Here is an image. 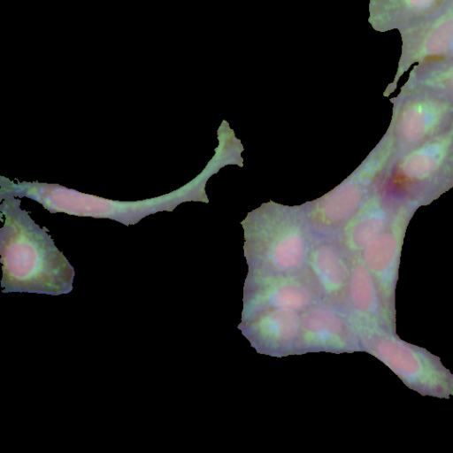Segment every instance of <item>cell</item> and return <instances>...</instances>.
Masks as SVG:
<instances>
[{
    "mask_svg": "<svg viewBox=\"0 0 453 453\" xmlns=\"http://www.w3.org/2000/svg\"><path fill=\"white\" fill-rule=\"evenodd\" d=\"M3 279L6 292L58 296L73 289V268L52 243L27 236L2 244Z\"/></svg>",
    "mask_w": 453,
    "mask_h": 453,
    "instance_id": "6da1fadb",
    "label": "cell"
},
{
    "mask_svg": "<svg viewBox=\"0 0 453 453\" xmlns=\"http://www.w3.org/2000/svg\"><path fill=\"white\" fill-rule=\"evenodd\" d=\"M368 346L372 355L385 364L411 389L422 395L453 396V373L441 358L426 349L406 342L379 324L367 321Z\"/></svg>",
    "mask_w": 453,
    "mask_h": 453,
    "instance_id": "7a4b0ae2",
    "label": "cell"
},
{
    "mask_svg": "<svg viewBox=\"0 0 453 453\" xmlns=\"http://www.w3.org/2000/svg\"><path fill=\"white\" fill-rule=\"evenodd\" d=\"M244 230L250 241L267 246L271 263L280 271L297 268L306 257L310 228L300 210L264 205L246 219Z\"/></svg>",
    "mask_w": 453,
    "mask_h": 453,
    "instance_id": "3957f363",
    "label": "cell"
},
{
    "mask_svg": "<svg viewBox=\"0 0 453 453\" xmlns=\"http://www.w3.org/2000/svg\"><path fill=\"white\" fill-rule=\"evenodd\" d=\"M399 32L402 52L393 87L414 63L418 65L453 54V0L435 15Z\"/></svg>",
    "mask_w": 453,
    "mask_h": 453,
    "instance_id": "277c9868",
    "label": "cell"
},
{
    "mask_svg": "<svg viewBox=\"0 0 453 453\" xmlns=\"http://www.w3.org/2000/svg\"><path fill=\"white\" fill-rule=\"evenodd\" d=\"M397 130L408 143L427 137L453 108V97L438 90L415 87L403 88Z\"/></svg>",
    "mask_w": 453,
    "mask_h": 453,
    "instance_id": "5b68a950",
    "label": "cell"
},
{
    "mask_svg": "<svg viewBox=\"0 0 453 453\" xmlns=\"http://www.w3.org/2000/svg\"><path fill=\"white\" fill-rule=\"evenodd\" d=\"M449 0H370L368 21L379 32L399 31L441 12Z\"/></svg>",
    "mask_w": 453,
    "mask_h": 453,
    "instance_id": "8992f818",
    "label": "cell"
},
{
    "mask_svg": "<svg viewBox=\"0 0 453 453\" xmlns=\"http://www.w3.org/2000/svg\"><path fill=\"white\" fill-rule=\"evenodd\" d=\"M445 136L433 139L410 153L399 165L394 176L395 187L412 191L432 180L446 164L452 142Z\"/></svg>",
    "mask_w": 453,
    "mask_h": 453,
    "instance_id": "52a82bcc",
    "label": "cell"
},
{
    "mask_svg": "<svg viewBox=\"0 0 453 453\" xmlns=\"http://www.w3.org/2000/svg\"><path fill=\"white\" fill-rule=\"evenodd\" d=\"M398 258L397 242L391 234L379 236L367 244L364 252L365 265L377 283L385 307L394 318Z\"/></svg>",
    "mask_w": 453,
    "mask_h": 453,
    "instance_id": "ba28073f",
    "label": "cell"
},
{
    "mask_svg": "<svg viewBox=\"0 0 453 453\" xmlns=\"http://www.w3.org/2000/svg\"><path fill=\"white\" fill-rule=\"evenodd\" d=\"M349 296L355 309L366 321L395 331V318L385 307L377 283L364 264L357 265L352 270Z\"/></svg>",
    "mask_w": 453,
    "mask_h": 453,
    "instance_id": "9c48e42d",
    "label": "cell"
},
{
    "mask_svg": "<svg viewBox=\"0 0 453 453\" xmlns=\"http://www.w3.org/2000/svg\"><path fill=\"white\" fill-rule=\"evenodd\" d=\"M430 88L453 97V54L417 65L403 88Z\"/></svg>",
    "mask_w": 453,
    "mask_h": 453,
    "instance_id": "30bf717a",
    "label": "cell"
},
{
    "mask_svg": "<svg viewBox=\"0 0 453 453\" xmlns=\"http://www.w3.org/2000/svg\"><path fill=\"white\" fill-rule=\"evenodd\" d=\"M312 267L318 279L328 291L340 288L347 277L344 262L334 250L326 246L313 252Z\"/></svg>",
    "mask_w": 453,
    "mask_h": 453,
    "instance_id": "8fae6325",
    "label": "cell"
},
{
    "mask_svg": "<svg viewBox=\"0 0 453 453\" xmlns=\"http://www.w3.org/2000/svg\"><path fill=\"white\" fill-rule=\"evenodd\" d=\"M301 323L296 311L276 308L264 317L261 328L273 340L287 342L298 335Z\"/></svg>",
    "mask_w": 453,
    "mask_h": 453,
    "instance_id": "7c38bea8",
    "label": "cell"
},
{
    "mask_svg": "<svg viewBox=\"0 0 453 453\" xmlns=\"http://www.w3.org/2000/svg\"><path fill=\"white\" fill-rule=\"evenodd\" d=\"M302 326L310 336L319 341L333 339L343 331L342 319L326 308H313L307 311Z\"/></svg>",
    "mask_w": 453,
    "mask_h": 453,
    "instance_id": "4fadbf2b",
    "label": "cell"
},
{
    "mask_svg": "<svg viewBox=\"0 0 453 453\" xmlns=\"http://www.w3.org/2000/svg\"><path fill=\"white\" fill-rule=\"evenodd\" d=\"M311 296L307 288L296 283H285L275 288L270 302L275 308L301 310L308 305Z\"/></svg>",
    "mask_w": 453,
    "mask_h": 453,
    "instance_id": "5bb4252c",
    "label": "cell"
}]
</instances>
